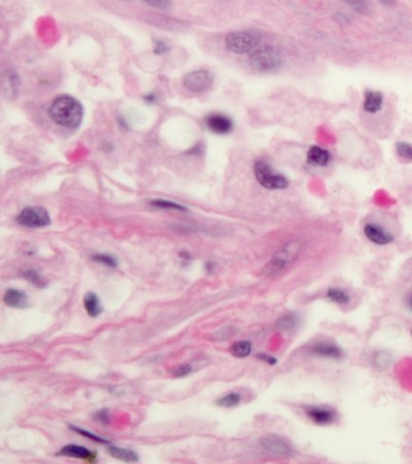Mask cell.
I'll return each mask as SVG.
<instances>
[{"label":"cell","instance_id":"cell-1","mask_svg":"<svg viewBox=\"0 0 412 464\" xmlns=\"http://www.w3.org/2000/svg\"><path fill=\"white\" fill-rule=\"evenodd\" d=\"M50 116L58 125L68 128H75L80 125L84 116L81 103L72 96H60L50 107Z\"/></svg>","mask_w":412,"mask_h":464},{"label":"cell","instance_id":"cell-2","mask_svg":"<svg viewBox=\"0 0 412 464\" xmlns=\"http://www.w3.org/2000/svg\"><path fill=\"white\" fill-rule=\"evenodd\" d=\"M300 251H301V245H300V242H296V241H291V242L284 245L281 249H278L275 253L269 265L265 269V275L267 277L278 275L279 272L287 269L296 259Z\"/></svg>","mask_w":412,"mask_h":464},{"label":"cell","instance_id":"cell-3","mask_svg":"<svg viewBox=\"0 0 412 464\" xmlns=\"http://www.w3.org/2000/svg\"><path fill=\"white\" fill-rule=\"evenodd\" d=\"M250 64L258 72H273L281 67L282 57L277 50L271 46H264L250 56Z\"/></svg>","mask_w":412,"mask_h":464},{"label":"cell","instance_id":"cell-4","mask_svg":"<svg viewBox=\"0 0 412 464\" xmlns=\"http://www.w3.org/2000/svg\"><path fill=\"white\" fill-rule=\"evenodd\" d=\"M260 43V35L255 32H234L226 37L225 45L235 54H247Z\"/></svg>","mask_w":412,"mask_h":464},{"label":"cell","instance_id":"cell-5","mask_svg":"<svg viewBox=\"0 0 412 464\" xmlns=\"http://www.w3.org/2000/svg\"><path fill=\"white\" fill-rule=\"evenodd\" d=\"M254 172L257 180L264 187L270 190H281L288 186L287 178L279 173L273 171L272 167L265 161H258L254 166Z\"/></svg>","mask_w":412,"mask_h":464},{"label":"cell","instance_id":"cell-6","mask_svg":"<svg viewBox=\"0 0 412 464\" xmlns=\"http://www.w3.org/2000/svg\"><path fill=\"white\" fill-rule=\"evenodd\" d=\"M16 221L26 227H45L51 224V218L45 208L27 207L17 215Z\"/></svg>","mask_w":412,"mask_h":464},{"label":"cell","instance_id":"cell-7","mask_svg":"<svg viewBox=\"0 0 412 464\" xmlns=\"http://www.w3.org/2000/svg\"><path fill=\"white\" fill-rule=\"evenodd\" d=\"M182 82H184V86L192 92H204L213 85V75L205 69L193 70L184 76Z\"/></svg>","mask_w":412,"mask_h":464},{"label":"cell","instance_id":"cell-8","mask_svg":"<svg viewBox=\"0 0 412 464\" xmlns=\"http://www.w3.org/2000/svg\"><path fill=\"white\" fill-rule=\"evenodd\" d=\"M57 456L62 457H72L78 458V459L87 460L88 463H93L96 460V453L90 451L84 446H79L75 444H69L63 446L60 451L57 452Z\"/></svg>","mask_w":412,"mask_h":464},{"label":"cell","instance_id":"cell-9","mask_svg":"<svg viewBox=\"0 0 412 464\" xmlns=\"http://www.w3.org/2000/svg\"><path fill=\"white\" fill-rule=\"evenodd\" d=\"M207 127L217 134H228L232 131L234 123L230 117L222 115V114H213L207 117Z\"/></svg>","mask_w":412,"mask_h":464},{"label":"cell","instance_id":"cell-10","mask_svg":"<svg viewBox=\"0 0 412 464\" xmlns=\"http://www.w3.org/2000/svg\"><path fill=\"white\" fill-rule=\"evenodd\" d=\"M306 413L314 423L320 425L331 424L336 419V412L329 407H308Z\"/></svg>","mask_w":412,"mask_h":464},{"label":"cell","instance_id":"cell-11","mask_svg":"<svg viewBox=\"0 0 412 464\" xmlns=\"http://www.w3.org/2000/svg\"><path fill=\"white\" fill-rule=\"evenodd\" d=\"M364 234L365 236L367 237V240L376 243V245L383 246L393 242V237L390 236L387 231L383 230L382 227H379L377 225L367 224L364 228Z\"/></svg>","mask_w":412,"mask_h":464},{"label":"cell","instance_id":"cell-12","mask_svg":"<svg viewBox=\"0 0 412 464\" xmlns=\"http://www.w3.org/2000/svg\"><path fill=\"white\" fill-rule=\"evenodd\" d=\"M3 301L9 307L13 308H27L29 306L28 296L25 293L17 289H8L3 296Z\"/></svg>","mask_w":412,"mask_h":464},{"label":"cell","instance_id":"cell-13","mask_svg":"<svg viewBox=\"0 0 412 464\" xmlns=\"http://www.w3.org/2000/svg\"><path fill=\"white\" fill-rule=\"evenodd\" d=\"M261 444H263L265 450L276 454V456H287V454L290 453L289 446L285 444L283 440L278 436L270 435L264 437V439L261 440Z\"/></svg>","mask_w":412,"mask_h":464},{"label":"cell","instance_id":"cell-14","mask_svg":"<svg viewBox=\"0 0 412 464\" xmlns=\"http://www.w3.org/2000/svg\"><path fill=\"white\" fill-rule=\"evenodd\" d=\"M20 81L19 76H17L13 70H8V72L3 73L0 76V89L4 91L9 96H15L19 90Z\"/></svg>","mask_w":412,"mask_h":464},{"label":"cell","instance_id":"cell-15","mask_svg":"<svg viewBox=\"0 0 412 464\" xmlns=\"http://www.w3.org/2000/svg\"><path fill=\"white\" fill-rule=\"evenodd\" d=\"M84 306L86 312L88 313V316H91L92 318H97V317L101 316V313L103 312L101 301H99L98 296H97L95 293H87L86 295H85Z\"/></svg>","mask_w":412,"mask_h":464},{"label":"cell","instance_id":"cell-16","mask_svg":"<svg viewBox=\"0 0 412 464\" xmlns=\"http://www.w3.org/2000/svg\"><path fill=\"white\" fill-rule=\"evenodd\" d=\"M312 351L317 355L325 358H331V359H338V358L342 357V351H341V348L335 345H331V343H318V345L312 348Z\"/></svg>","mask_w":412,"mask_h":464},{"label":"cell","instance_id":"cell-17","mask_svg":"<svg viewBox=\"0 0 412 464\" xmlns=\"http://www.w3.org/2000/svg\"><path fill=\"white\" fill-rule=\"evenodd\" d=\"M382 103H383V96L381 93L376 92V91H366L364 109L367 113H377L382 108Z\"/></svg>","mask_w":412,"mask_h":464},{"label":"cell","instance_id":"cell-18","mask_svg":"<svg viewBox=\"0 0 412 464\" xmlns=\"http://www.w3.org/2000/svg\"><path fill=\"white\" fill-rule=\"evenodd\" d=\"M108 451H109V453H110L114 458H117V459L123 460V462L135 463V462H138V460H139V457H138V454L135 453L134 451L128 450V448H122V447H119V446L109 445Z\"/></svg>","mask_w":412,"mask_h":464},{"label":"cell","instance_id":"cell-19","mask_svg":"<svg viewBox=\"0 0 412 464\" xmlns=\"http://www.w3.org/2000/svg\"><path fill=\"white\" fill-rule=\"evenodd\" d=\"M308 162L314 164V166H326L330 161V154L324 149L319 146H313L308 151Z\"/></svg>","mask_w":412,"mask_h":464},{"label":"cell","instance_id":"cell-20","mask_svg":"<svg viewBox=\"0 0 412 464\" xmlns=\"http://www.w3.org/2000/svg\"><path fill=\"white\" fill-rule=\"evenodd\" d=\"M326 298L338 305L347 304V302L351 300L348 293L345 292L343 289H338V288H331V289H329L328 293H326Z\"/></svg>","mask_w":412,"mask_h":464},{"label":"cell","instance_id":"cell-21","mask_svg":"<svg viewBox=\"0 0 412 464\" xmlns=\"http://www.w3.org/2000/svg\"><path fill=\"white\" fill-rule=\"evenodd\" d=\"M230 351L236 358H246L252 353V343L249 341H237L231 346Z\"/></svg>","mask_w":412,"mask_h":464},{"label":"cell","instance_id":"cell-22","mask_svg":"<svg viewBox=\"0 0 412 464\" xmlns=\"http://www.w3.org/2000/svg\"><path fill=\"white\" fill-rule=\"evenodd\" d=\"M392 354L387 351H378L373 354V363L378 369H387L392 364Z\"/></svg>","mask_w":412,"mask_h":464},{"label":"cell","instance_id":"cell-23","mask_svg":"<svg viewBox=\"0 0 412 464\" xmlns=\"http://www.w3.org/2000/svg\"><path fill=\"white\" fill-rule=\"evenodd\" d=\"M241 403V395L238 393H229L224 395L223 398L218 399L216 401L217 405L222 407H235Z\"/></svg>","mask_w":412,"mask_h":464},{"label":"cell","instance_id":"cell-24","mask_svg":"<svg viewBox=\"0 0 412 464\" xmlns=\"http://www.w3.org/2000/svg\"><path fill=\"white\" fill-rule=\"evenodd\" d=\"M69 428H70V429H72V430L76 431V433H78V434H80V435L85 436V437H87V439H91V440H92V441H96V442H98V444H104V445H109V441H108L107 439H104V437H102V436H98V435H96V434L91 433V431L84 430V429H81V428H78V427H75V425H69Z\"/></svg>","mask_w":412,"mask_h":464},{"label":"cell","instance_id":"cell-25","mask_svg":"<svg viewBox=\"0 0 412 464\" xmlns=\"http://www.w3.org/2000/svg\"><path fill=\"white\" fill-rule=\"evenodd\" d=\"M296 322H297L296 317L294 316V314L289 313V314H287V316L281 317V318L278 319L277 327L279 329H282V330H290V329H293L294 327H295Z\"/></svg>","mask_w":412,"mask_h":464},{"label":"cell","instance_id":"cell-26","mask_svg":"<svg viewBox=\"0 0 412 464\" xmlns=\"http://www.w3.org/2000/svg\"><path fill=\"white\" fill-rule=\"evenodd\" d=\"M22 275L26 280L32 282V283H34L37 287L45 286V281L43 280V277L39 275V272L35 271V270H27V271L23 272Z\"/></svg>","mask_w":412,"mask_h":464},{"label":"cell","instance_id":"cell-27","mask_svg":"<svg viewBox=\"0 0 412 464\" xmlns=\"http://www.w3.org/2000/svg\"><path fill=\"white\" fill-rule=\"evenodd\" d=\"M92 259L95 260L96 263L103 264V265H105V266H108V267H116V266H117L116 260L114 259L113 257H110V255H107V254H97V255H93Z\"/></svg>","mask_w":412,"mask_h":464},{"label":"cell","instance_id":"cell-28","mask_svg":"<svg viewBox=\"0 0 412 464\" xmlns=\"http://www.w3.org/2000/svg\"><path fill=\"white\" fill-rule=\"evenodd\" d=\"M152 205L155 207H160V208H166V209H176V210H181V212H186V208L182 207V205L174 203V202H169V201H152L151 202Z\"/></svg>","mask_w":412,"mask_h":464},{"label":"cell","instance_id":"cell-29","mask_svg":"<svg viewBox=\"0 0 412 464\" xmlns=\"http://www.w3.org/2000/svg\"><path fill=\"white\" fill-rule=\"evenodd\" d=\"M396 150H398V154L404 158V160L410 161L412 158L411 146L408 143H399L398 146H396Z\"/></svg>","mask_w":412,"mask_h":464},{"label":"cell","instance_id":"cell-30","mask_svg":"<svg viewBox=\"0 0 412 464\" xmlns=\"http://www.w3.org/2000/svg\"><path fill=\"white\" fill-rule=\"evenodd\" d=\"M191 371H192V366L189 365V364H182V365L176 366L174 371H173V375L175 377H184V376L189 375Z\"/></svg>","mask_w":412,"mask_h":464},{"label":"cell","instance_id":"cell-31","mask_svg":"<svg viewBox=\"0 0 412 464\" xmlns=\"http://www.w3.org/2000/svg\"><path fill=\"white\" fill-rule=\"evenodd\" d=\"M258 358H259V359L264 360V362L269 364V365H275V364L277 363V358H275V357H271V355H269V354L260 353V354H258Z\"/></svg>","mask_w":412,"mask_h":464},{"label":"cell","instance_id":"cell-32","mask_svg":"<svg viewBox=\"0 0 412 464\" xmlns=\"http://www.w3.org/2000/svg\"><path fill=\"white\" fill-rule=\"evenodd\" d=\"M166 51H168V46L163 41H157L155 45V54H163Z\"/></svg>","mask_w":412,"mask_h":464},{"label":"cell","instance_id":"cell-33","mask_svg":"<svg viewBox=\"0 0 412 464\" xmlns=\"http://www.w3.org/2000/svg\"><path fill=\"white\" fill-rule=\"evenodd\" d=\"M148 4L151 5V7H156L160 9H166V8L170 7V3H167V2H151V3H148Z\"/></svg>","mask_w":412,"mask_h":464},{"label":"cell","instance_id":"cell-34","mask_svg":"<svg viewBox=\"0 0 412 464\" xmlns=\"http://www.w3.org/2000/svg\"><path fill=\"white\" fill-rule=\"evenodd\" d=\"M108 411L107 410H103L101 411V412L98 413V419L101 422H103V423H108L109 422V417H108Z\"/></svg>","mask_w":412,"mask_h":464}]
</instances>
